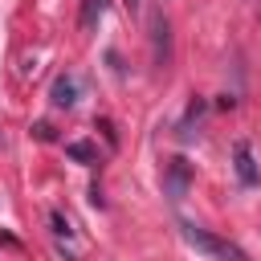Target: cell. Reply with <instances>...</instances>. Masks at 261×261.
Here are the masks:
<instances>
[{
  "label": "cell",
  "mask_w": 261,
  "mask_h": 261,
  "mask_svg": "<svg viewBox=\"0 0 261 261\" xmlns=\"http://www.w3.org/2000/svg\"><path fill=\"white\" fill-rule=\"evenodd\" d=\"M130 4H135V0H130Z\"/></svg>",
  "instance_id": "cell-8"
},
{
  "label": "cell",
  "mask_w": 261,
  "mask_h": 261,
  "mask_svg": "<svg viewBox=\"0 0 261 261\" xmlns=\"http://www.w3.org/2000/svg\"><path fill=\"white\" fill-rule=\"evenodd\" d=\"M106 4H110V0H82V16H77L82 33H94V29H98V20L106 16Z\"/></svg>",
  "instance_id": "cell-3"
},
{
  "label": "cell",
  "mask_w": 261,
  "mask_h": 261,
  "mask_svg": "<svg viewBox=\"0 0 261 261\" xmlns=\"http://www.w3.org/2000/svg\"><path fill=\"white\" fill-rule=\"evenodd\" d=\"M188 163L184 159H171V167H167V192H171V200H179L184 192H188Z\"/></svg>",
  "instance_id": "cell-2"
},
{
  "label": "cell",
  "mask_w": 261,
  "mask_h": 261,
  "mask_svg": "<svg viewBox=\"0 0 261 261\" xmlns=\"http://www.w3.org/2000/svg\"><path fill=\"white\" fill-rule=\"evenodd\" d=\"M65 151H69L73 159H82V163H94V159H98V151H94V143H69Z\"/></svg>",
  "instance_id": "cell-7"
},
{
  "label": "cell",
  "mask_w": 261,
  "mask_h": 261,
  "mask_svg": "<svg viewBox=\"0 0 261 261\" xmlns=\"http://www.w3.org/2000/svg\"><path fill=\"white\" fill-rule=\"evenodd\" d=\"M237 171H241L245 184H257V167H253V155H249L245 143H237Z\"/></svg>",
  "instance_id": "cell-6"
},
{
  "label": "cell",
  "mask_w": 261,
  "mask_h": 261,
  "mask_svg": "<svg viewBox=\"0 0 261 261\" xmlns=\"http://www.w3.org/2000/svg\"><path fill=\"white\" fill-rule=\"evenodd\" d=\"M179 232H184V241H188L196 253H204V257H212V261H249V257H245V249L228 245L224 237H216V232H208V228L179 224Z\"/></svg>",
  "instance_id": "cell-1"
},
{
  "label": "cell",
  "mask_w": 261,
  "mask_h": 261,
  "mask_svg": "<svg viewBox=\"0 0 261 261\" xmlns=\"http://www.w3.org/2000/svg\"><path fill=\"white\" fill-rule=\"evenodd\" d=\"M77 102V82L73 77H57L53 82V106H73Z\"/></svg>",
  "instance_id": "cell-4"
},
{
  "label": "cell",
  "mask_w": 261,
  "mask_h": 261,
  "mask_svg": "<svg viewBox=\"0 0 261 261\" xmlns=\"http://www.w3.org/2000/svg\"><path fill=\"white\" fill-rule=\"evenodd\" d=\"M151 33H155V65H167V16H155Z\"/></svg>",
  "instance_id": "cell-5"
}]
</instances>
